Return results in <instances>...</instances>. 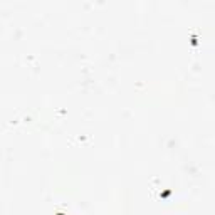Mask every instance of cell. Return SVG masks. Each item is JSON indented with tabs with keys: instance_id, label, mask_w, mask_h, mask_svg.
<instances>
[{
	"instance_id": "obj_1",
	"label": "cell",
	"mask_w": 215,
	"mask_h": 215,
	"mask_svg": "<svg viewBox=\"0 0 215 215\" xmlns=\"http://www.w3.org/2000/svg\"><path fill=\"white\" fill-rule=\"evenodd\" d=\"M57 215H64V213H57Z\"/></svg>"
}]
</instances>
